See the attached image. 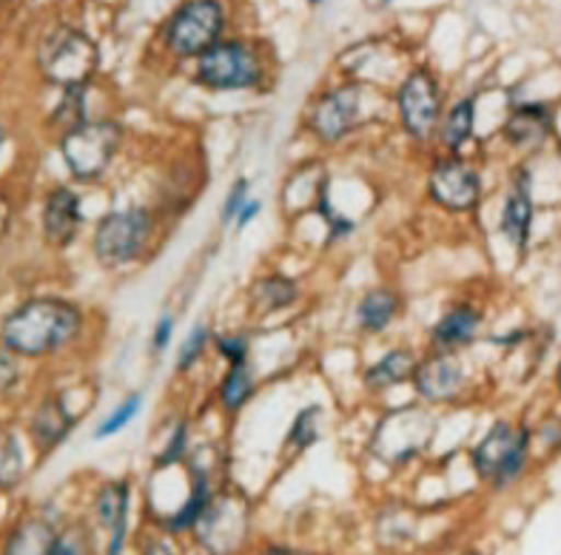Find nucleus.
Returning <instances> with one entry per match:
<instances>
[{
    "label": "nucleus",
    "instance_id": "obj_22",
    "mask_svg": "<svg viewBox=\"0 0 561 555\" xmlns=\"http://www.w3.org/2000/svg\"><path fill=\"white\" fill-rule=\"evenodd\" d=\"M397 311H399L397 293L379 288V291H370L368 297L363 299V305H359V322H363L365 331H374V334H377V331H385V327L391 325Z\"/></svg>",
    "mask_w": 561,
    "mask_h": 555
},
{
    "label": "nucleus",
    "instance_id": "obj_13",
    "mask_svg": "<svg viewBox=\"0 0 561 555\" xmlns=\"http://www.w3.org/2000/svg\"><path fill=\"white\" fill-rule=\"evenodd\" d=\"M416 388L431 402H445L462 391L465 370L454 354H436L416 368Z\"/></svg>",
    "mask_w": 561,
    "mask_h": 555
},
{
    "label": "nucleus",
    "instance_id": "obj_16",
    "mask_svg": "<svg viewBox=\"0 0 561 555\" xmlns=\"http://www.w3.org/2000/svg\"><path fill=\"white\" fill-rule=\"evenodd\" d=\"M75 425V416L66 411V402L60 396L43 398L41 407L32 416V436H35V444L43 450L55 448L66 439V433Z\"/></svg>",
    "mask_w": 561,
    "mask_h": 555
},
{
    "label": "nucleus",
    "instance_id": "obj_5",
    "mask_svg": "<svg viewBox=\"0 0 561 555\" xmlns=\"http://www.w3.org/2000/svg\"><path fill=\"white\" fill-rule=\"evenodd\" d=\"M434 430L436 421L431 413L420 411V407H399V411L388 413L377 425L374 453L382 462L405 464L425 448L431 436H434Z\"/></svg>",
    "mask_w": 561,
    "mask_h": 555
},
{
    "label": "nucleus",
    "instance_id": "obj_39",
    "mask_svg": "<svg viewBox=\"0 0 561 555\" xmlns=\"http://www.w3.org/2000/svg\"><path fill=\"white\" fill-rule=\"evenodd\" d=\"M263 555H299V553H294V550H265Z\"/></svg>",
    "mask_w": 561,
    "mask_h": 555
},
{
    "label": "nucleus",
    "instance_id": "obj_19",
    "mask_svg": "<svg viewBox=\"0 0 561 555\" xmlns=\"http://www.w3.org/2000/svg\"><path fill=\"white\" fill-rule=\"evenodd\" d=\"M55 535L46 519H28L9 535L3 555H49Z\"/></svg>",
    "mask_w": 561,
    "mask_h": 555
},
{
    "label": "nucleus",
    "instance_id": "obj_14",
    "mask_svg": "<svg viewBox=\"0 0 561 555\" xmlns=\"http://www.w3.org/2000/svg\"><path fill=\"white\" fill-rule=\"evenodd\" d=\"M80 226V203L69 188H55L43 206V234L55 248L71 245Z\"/></svg>",
    "mask_w": 561,
    "mask_h": 555
},
{
    "label": "nucleus",
    "instance_id": "obj_42",
    "mask_svg": "<svg viewBox=\"0 0 561 555\" xmlns=\"http://www.w3.org/2000/svg\"><path fill=\"white\" fill-rule=\"evenodd\" d=\"M468 555H484V553H468Z\"/></svg>",
    "mask_w": 561,
    "mask_h": 555
},
{
    "label": "nucleus",
    "instance_id": "obj_1",
    "mask_svg": "<svg viewBox=\"0 0 561 555\" xmlns=\"http://www.w3.org/2000/svg\"><path fill=\"white\" fill-rule=\"evenodd\" d=\"M83 327V313L64 299H28L3 322L0 339L9 354L49 356L66 348Z\"/></svg>",
    "mask_w": 561,
    "mask_h": 555
},
{
    "label": "nucleus",
    "instance_id": "obj_10",
    "mask_svg": "<svg viewBox=\"0 0 561 555\" xmlns=\"http://www.w3.org/2000/svg\"><path fill=\"white\" fill-rule=\"evenodd\" d=\"M442 94L436 80L427 71H413L399 89V117L408 135L427 137L439 123Z\"/></svg>",
    "mask_w": 561,
    "mask_h": 555
},
{
    "label": "nucleus",
    "instance_id": "obj_30",
    "mask_svg": "<svg viewBox=\"0 0 561 555\" xmlns=\"http://www.w3.org/2000/svg\"><path fill=\"white\" fill-rule=\"evenodd\" d=\"M206 339H208V331L206 325H197L188 334V339L183 342V348H180V356H178V368H192L194 359H197L199 354H203V348H206Z\"/></svg>",
    "mask_w": 561,
    "mask_h": 555
},
{
    "label": "nucleus",
    "instance_id": "obj_21",
    "mask_svg": "<svg viewBox=\"0 0 561 555\" xmlns=\"http://www.w3.org/2000/svg\"><path fill=\"white\" fill-rule=\"evenodd\" d=\"M479 331V313L473 308H456L450 311L445 320L436 325L434 339L442 348H456V345H465V342L473 339V334Z\"/></svg>",
    "mask_w": 561,
    "mask_h": 555
},
{
    "label": "nucleus",
    "instance_id": "obj_29",
    "mask_svg": "<svg viewBox=\"0 0 561 555\" xmlns=\"http://www.w3.org/2000/svg\"><path fill=\"white\" fill-rule=\"evenodd\" d=\"M140 405H142L140 396H128L126 402H123V405L117 407V411H114L112 416H108V419L98 427V439H106V436H112V433H117V430H123V427H126L128 421L135 419L137 411H140Z\"/></svg>",
    "mask_w": 561,
    "mask_h": 555
},
{
    "label": "nucleus",
    "instance_id": "obj_37",
    "mask_svg": "<svg viewBox=\"0 0 561 555\" xmlns=\"http://www.w3.org/2000/svg\"><path fill=\"white\" fill-rule=\"evenodd\" d=\"M142 555H174V550H171L165 541H149Z\"/></svg>",
    "mask_w": 561,
    "mask_h": 555
},
{
    "label": "nucleus",
    "instance_id": "obj_9",
    "mask_svg": "<svg viewBox=\"0 0 561 555\" xmlns=\"http://www.w3.org/2000/svg\"><path fill=\"white\" fill-rule=\"evenodd\" d=\"M197 74L211 89H249L260 80V60L245 43H217L199 55Z\"/></svg>",
    "mask_w": 561,
    "mask_h": 555
},
{
    "label": "nucleus",
    "instance_id": "obj_23",
    "mask_svg": "<svg viewBox=\"0 0 561 555\" xmlns=\"http://www.w3.org/2000/svg\"><path fill=\"white\" fill-rule=\"evenodd\" d=\"M251 297L263 313L279 311V308L291 305L294 297H297V285L285 277H265L254 285Z\"/></svg>",
    "mask_w": 561,
    "mask_h": 555
},
{
    "label": "nucleus",
    "instance_id": "obj_36",
    "mask_svg": "<svg viewBox=\"0 0 561 555\" xmlns=\"http://www.w3.org/2000/svg\"><path fill=\"white\" fill-rule=\"evenodd\" d=\"M9 220H12V206H9V199L0 194V236L7 234Z\"/></svg>",
    "mask_w": 561,
    "mask_h": 555
},
{
    "label": "nucleus",
    "instance_id": "obj_15",
    "mask_svg": "<svg viewBox=\"0 0 561 555\" xmlns=\"http://www.w3.org/2000/svg\"><path fill=\"white\" fill-rule=\"evenodd\" d=\"M126 516H128V487L123 482L106 484L98 496V519L112 533L106 555H121L126 541Z\"/></svg>",
    "mask_w": 561,
    "mask_h": 555
},
{
    "label": "nucleus",
    "instance_id": "obj_28",
    "mask_svg": "<svg viewBox=\"0 0 561 555\" xmlns=\"http://www.w3.org/2000/svg\"><path fill=\"white\" fill-rule=\"evenodd\" d=\"M89 547H92V539L85 535L83 527L75 524L69 530H64V533L55 535L49 555H85Z\"/></svg>",
    "mask_w": 561,
    "mask_h": 555
},
{
    "label": "nucleus",
    "instance_id": "obj_18",
    "mask_svg": "<svg viewBox=\"0 0 561 555\" xmlns=\"http://www.w3.org/2000/svg\"><path fill=\"white\" fill-rule=\"evenodd\" d=\"M553 120L545 106H522L511 114L505 135L513 146H539L550 135Z\"/></svg>",
    "mask_w": 561,
    "mask_h": 555
},
{
    "label": "nucleus",
    "instance_id": "obj_20",
    "mask_svg": "<svg viewBox=\"0 0 561 555\" xmlns=\"http://www.w3.org/2000/svg\"><path fill=\"white\" fill-rule=\"evenodd\" d=\"M416 377V359L408 350H391V354L379 359L374 368L368 370L365 382L377 391H385V388H393V384L405 382V379Z\"/></svg>",
    "mask_w": 561,
    "mask_h": 555
},
{
    "label": "nucleus",
    "instance_id": "obj_25",
    "mask_svg": "<svg viewBox=\"0 0 561 555\" xmlns=\"http://www.w3.org/2000/svg\"><path fill=\"white\" fill-rule=\"evenodd\" d=\"M23 478L21 444L9 430L0 427V490H12Z\"/></svg>",
    "mask_w": 561,
    "mask_h": 555
},
{
    "label": "nucleus",
    "instance_id": "obj_38",
    "mask_svg": "<svg viewBox=\"0 0 561 555\" xmlns=\"http://www.w3.org/2000/svg\"><path fill=\"white\" fill-rule=\"evenodd\" d=\"M256 211H260V203H245L240 211V217H237V222H240V226H245L249 220H254Z\"/></svg>",
    "mask_w": 561,
    "mask_h": 555
},
{
    "label": "nucleus",
    "instance_id": "obj_12",
    "mask_svg": "<svg viewBox=\"0 0 561 555\" xmlns=\"http://www.w3.org/2000/svg\"><path fill=\"white\" fill-rule=\"evenodd\" d=\"M356 123H359V89L356 85H345V89L325 94L311 112V128L325 142L342 140L348 131H354Z\"/></svg>",
    "mask_w": 561,
    "mask_h": 555
},
{
    "label": "nucleus",
    "instance_id": "obj_24",
    "mask_svg": "<svg viewBox=\"0 0 561 555\" xmlns=\"http://www.w3.org/2000/svg\"><path fill=\"white\" fill-rule=\"evenodd\" d=\"M473 117H477L473 100H459V103L450 108L448 117H445V123H442V142H445L448 149H459V146L470 137V131H473Z\"/></svg>",
    "mask_w": 561,
    "mask_h": 555
},
{
    "label": "nucleus",
    "instance_id": "obj_33",
    "mask_svg": "<svg viewBox=\"0 0 561 555\" xmlns=\"http://www.w3.org/2000/svg\"><path fill=\"white\" fill-rule=\"evenodd\" d=\"M217 345H220V354L226 356L231 365H242L245 362V356H249V345L242 339H220Z\"/></svg>",
    "mask_w": 561,
    "mask_h": 555
},
{
    "label": "nucleus",
    "instance_id": "obj_40",
    "mask_svg": "<svg viewBox=\"0 0 561 555\" xmlns=\"http://www.w3.org/2000/svg\"><path fill=\"white\" fill-rule=\"evenodd\" d=\"M3 142H7V131L0 128V151H3Z\"/></svg>",
    "mask_w": 561,
    "mask_h": 555
},
{
    "label": "nucleus",
    "instance_id": "obj_43",
    "mask_svg": "<svg viewBox=\"0 0 561 555\" xmlns=\"http://www.w3.org/2000/svg\"><path fill=\"white\" fill-rule=\"evenodd\" d=\"M311 3H320V0H311Z\"/></svg>",
    "mask_w": 561,
    "mask_h": 555
},
{
    "label": "nucleus",
    "instance_id": "obj_31",
    "mask_svg": "<svg viewBox=\"0 0 561 555\" xmlns=\"http://www.w3.org/2000/svg\"><path fill=\"white\" fill-rule=\"evenodd\" d=\"M245 197H249V183H245V180H240V183L231 188V194H228L226 206H222V222H231L234 217H240L242 206L249 203Z\"/></svg>",
    "mask_w": 561,
    "mask_h": 555
},
{
    "label": "nucleus",
    "instance_id": "obj_3",
    "mask_svg": "<svg viewBox=\"0 0 561 555\" xmlns=\"http://www.w3.org/2000/svg\"><path fill=\"white\" fill-rule=\"evenodd\" d=\"M121 126L114 120H85L69 128L60 140V154L78 180H98L121 149Z\"/></svg>",
    "mask_w": 561,
    "mask_h": 555
},
{
    "label": "nucleus",
    "instance_id": "obj_6",
    "mask_svg": "<svg viewBox=\"0 0 561 555\" xmlns=\"http://www.w3.org/2000/svg\"><path fill=\"white\" fill-rule=\"evenodd\" d=\"M222 23H226V14L217 0H188L165 26V43L180 57L206 55L211 46H217Z\"/></svg>",
    "mask_w": 561,
    "mask_h": 555
},
{
    "label": "nucleus",
    "instance_id": "obj_4",
    "mask_svg": "<svg viewBox=\"0 0 561 555\" xmlns=\"http://www.w3.org/2000/svg\"><path fill=\"white\" fill-rule=\"evenodd\" d=\"M251 507L240 493H222L217 498H208L206 510L197 519L199 544L211 555H234L249 535Z\"/></svg>",
    "mask_w": 561,
    "mask_h": 555
},
{
    "label": "nucleus",
    "instance_id": "obj_35",
    "mask_svg": "<svg viewBox=\"0 0 561 555\" xmlns=\"http://www.w3.org/2000/svg\"><path fill=\"white\" fill-rule=\"evenodd\" d=\"M171 331H174V322H171V316H163V320L157 322V327H154V336H151V348L163 350L165 345H169V339H171Z\"/></svg>",
    "mask_w": 561,
    "mask_h": 555
},
{
    "label": "nucleus",
    "instance_id": "obj_8",
    "mask_svg": "<svg viewBox=\"0 0 561 555\" xmlns=\"http://www.w3.org/2000/svg\"><path fill=\"white\" fill-rule=\"evenodd\" d=\"M527 441H530V436H527L525 427L499 421L491 427V433L484 436L482 444L473 450V467L484 482L507 484L525 467Z\"/></svg>",
    "mask_w": 561,
    "mask_h": 555
},
{
    "label": "nucleus",
    "instance_id": "obj_27",
    "mask_svg": "<svg viewBox=\"0 0 561 555\" xmlns=\"http://www.w3.org/2000/svg\"><path fill=\"white\" fill-rule=\"evenodd\" d=\"M320 416H322L320 407H306V411L299 413L297 421L291 425V433H288L294 448L302 450L320 439Z\"/></svg>",
    "mask_w": 561,
    "mask_h": 555
},
{
    "label": "nucleus",
    "instance_id": "obj_41",
    "mask_svg": "<svg viewBox=\"0 0 561 555\" xmlns=\"http://www.w3.org/2000/svg\"><path fill=\"white\" fill-rule=\"evenodd\" d=\"M559 388H561V368H559Z\"/></svg>",
    "mask_w": 561,
    "mask_h": 555
},
{
    "label": "nucleus",
    "instance_id": "obj_2",
    "mask_svg": "<svg viewBox=\"0 0 561 555\" xmlns=\"http://www.w3.org/2000/svg\"><path fill=\"white\" fill-rule=\"evenodd\" d=\"M37 63L51 83L64 89H83L98 71V46L78 28L57 26L43 37Z\"/></svg>",
    "mask_w": 561,
    "mask_h": 555
},
{
    "label": "nucleus",
    "instance_id": "obj_7",
    "mask_svg": "<svg viewBox=\"0 0 561 555\" xmlns=\"http://www.w3.org/2000/svg\"><path fill=\"white\" fill-rule=\"evenodd\" d=\"M151 234V213L142 208L131 211H117L103 217L94 231V254L103 265L117 268V265L131 263L140 251L146 248Z\"/></svg>",
    "mask_w": 561,
    "mask_h": 555
},
{
    "label": "nucleus",
    "instance_id": "obj_26",
    "mask_svg": "<svg viewBox=\"0 0 561 555\" xmlns=\"http://www.w3.org/2000/svg\"><path fill=\"white\" fill-rule=\"evenodd\" d=\"M251 391H254V382H251V373H249V368H245V362L231 365L228 377L222 379V384H220L222 405L231 407V411H237V407H242L245 402H249Z\"/></svg>",
    "mask_w": 561,
    "mask_h": 555
},
{
    "label": "nucleus",
    "instance_id": "obj_32",
    "mask_svg": "<svg viewBox=\"0 0 561 555\" xmlns=\"http://www.w3.org/2000/svg\"><path fill=\"white\" fill-rule=\"evenodd\" d=\"M183 453H185V425H180L178 433H174V439H171L169 450L160 455V462L157 464H160V467H169V464L180 462V459H183Z\"/></svg>",
    "mask_w": 561,
    "mask_h": 555
},
{
    "label": "nucleus",
    "instance_id": "obj_17",
    "mask_svg": "<svg viewBox=\"0 0 561 555\" xmlns=\"http://www.w3.org/2000/svg\"><path fill=\"white\" fill-rule=\"evenodd\" d=\"M530 226H534L530 188H527V183H516L505 203V211H502V231H505V236L516 248H525L527 236H530Z\"/></svg>",
    "mask_w": 561,
    "mask_h": 555
},
{
    "label": "nucleus",
    "instance_id": "obj_11",
    "mask_svg": "<svg viewBox=\"0 0 561 555\" xmlns=\"http://www.w3.org/2000/svg\"><path fill=\"white\" fill-rule=\"evenodd\" d=\"M427 188L436 203H442L450 211H470L479 203L482 194V180L477 169H470L465 160H442L427 180Z\"/></svg>",
    "mask_w": 561,
    "mask_h": 555
},
{
    "label": "nucleus",
    "instance_id": "obj_34",
    "mask_svg": "<svg viewBox=\"0 0 561 555\" xmlns=\"http://www.w3.org/2000/svg\"><path fill=\"white\" fill-rule=\"evenodd\" d=\"M18 382V365H14L12 356L7 350H0V396Z\"/></svg>",
    "mask_w": 561,
    "mask_h": 555
}]
</instances>
